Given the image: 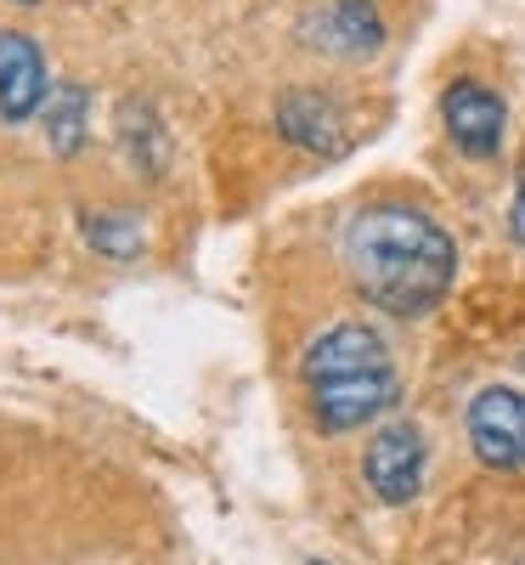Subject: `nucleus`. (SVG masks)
<instances>
[{
    "instance_id": "obj_1",
    "label": "nucleus",
    "mask_w": 525,
    "mask_h": 565,
    "mask_svg": "<svg viewBox=\"0 0 525 565\" xmlns=\"http://www.w3.org/2000/svg\"><path fill=\"white\" fill-rule=\"evenodd\" d=\"M345 271L356 295L390 317L436 311L458 277L452 232L407 204H373L345 226Z\"/></svg>"
},
{
    "instance_id": "obj_2",
    "label": "nucleus",
    "mask_w": 525,
    "mask_h": 565,
    "mask_svg": "<svg viewBox=\"0 0 525 565\" xmlns=\"http://www.w3.org/2000/svg\"><path fill=\"white\" fill-rule=\"evenodd\" d=\"M300 40L322 57L362 63L385 45V18H378L373 0H322V7L300 18Z\"/></svg>"
},
{
    "instance_id": "obj_3",
    "label": "nucleus",
    "mask_w": 525,
    "mask_h": 565,
    "mask_svg": "<svg viewBox=\"0 0 525 565\" xmlns=\"http://www.w3.org/2000/svg\"><path fill=\"white\" fill-rule=\"evenodd\" d=\"M469 447L486 469H525V391L486 385L469 402Z\"/></svg>"
},
{
    "instance_id": "obj_4",
    "label": "nucleus",
    "mask_w": 525,
    "mask_h": 565,
    "mask_svg": "<svg viewBox=\"0 0 525 565\" xmlns=\"http://www.w3.org/2000/svg\"><path fill=\"white\" fill-rule=\"evenodd\" d=\"M401 396L396 385V367H378V373H351V380H322L311 385V413H317V430L328 436H345L362 430L378 413H390Z\"/></svg>"
},
{
    "instance_id": "obj_5",
    "label": "nucleus",
    "mask_w": 525,
    "mask_h": 565,
    "mask_svg": "<svg viewBox=\"0 0 525 565\" xmlns=\"http://www.w3.org/2000/svg\"><path fill=\"white\" fill-rule=\"evenodd\" d=\"M424 463H429V447L418 436V424H385V430L367 441L362 476H367L378 503H413L418 487H424Z\"/></svg>"
},
{
    "instance_id": "obj_6",
    "label": "nucleus",
    "mask_w": 525,
    "mask_h": 565,
    "mask_svg": "<svg viewBox=\"0 0 525 565\" xmlns=\"http://www.w3.org/2000/svg\"><path fill=\"white\" fill-rule=\"evenodd\" d=\"M277 136L300 153L340 159L351 148V119L328 90H289V97L277 103Z\"/></svg>"
},
{
    "instance_id": "obj_7",
    "label": "nucleus",
    "mask_w": 525,
    "mask_h": 565,
    "mask_svg": "<svg viewBox=\"0 0 525 565\" xmlns=\"http://www.w3.org/2000/svg\"><path fill=\"white\" fill-rule=\"evenodd\" d=\"M378 367H390V345L378 328L367 322H333L328 334L311 340L300 373H306V385H322V380H351V373H378Z\"/></svg>"
},
{
    "instance_id": "obj_8",
    "label": "nucleus",
    "mask_w": 525,
    "mask_h": 565,
    "mask_svg": "<svg viewBox=\"0 0 525 565\" xmlns=\"http://www.w3.org/2000/svg\"><path fill=\"white\" fill-rule=\"evenodd\" d=\"M441 119H447V136L469 159H492L503 148V125H508V108L497 90L474 85V79H458L447 97H441Z\"/></svg>"
},
{
    "instance_id": "obj_9",
    "label": "nucleus",
    "mask_w": 525,
    "mask_h": 565,
    "mask_svg": "<svg viewBox=\"0 0 525 565\" xmlns=\"http://www.w3.org/2000/svg\"><path fill=\"white\" fill-rule=\"evenodd\" d=\"M52 85H45V57L40 45L18 29H0V119L23 125L45 108Z\"/></svg>"
},
{
    "instance_id": "obj_10",
    "label": "nucleus",
    "mask_w": 525,
    "mask_h": 565,
    "mask_svg": "<svg viewBox=\"0 0 525 565\" xmlns=\"http://www.w3.org/2000/svg\"><path fill=\"white\" fill-rule=\"evenodd\" d=\"M119 148H125V159L148 175V181L164 175V164H170V136H164V125H159V114H153L148 103H125V108H119Z\"/></svg>"
},
{
    "instance_id": "obj_11",
    "label": "nucleus",
    "mask_w": 525,
    "mask_h": 565,
    "mask_svg": "<svg viewBox=\"0 0 525 565\" xmlns=\"http://www.w3.org/2000/svg\"><path fill=\"white\" fill-rule=\"evenodd\" d=\"M85 130H90V90L74 79L52 85V97H45V148L68 159V153H79Z\"/></svg>"
},
{
    "instance_id": "obj_12",
    "label": "nucleus",
    "mask_w": 525,
    "mask_h": 565,
    "mask_svg": "<svg viewBox=\"0 0 525 565\" xmlns=\"http://www.w3.org/2000/svg\"><path fill=\"white\" fill-rule=\"evenodd\" d=\"M79 232H85V244L97 255H108V260H136L141 244H148L141 238V221L130 210H85Z\"/></svg>"
},
{
    "instance_id": "obj_13",
    "label": "nucleus",
    "mask_w": 525,
    "mask_h": 565,
    "mask_svg": "<svg viewBox=\"0 0 525 565\" xmlns=\"http://www.w3.org/2000/svg\"><path fill=\"white\" fill-rule=\"evenodd\" d=\"M508 226H514V244L525 249V186L514 193V210H508Z\"/></svg>"
},
{
    "instance_id": "obj_14",
    "label": "nucleus",
    "mask_w": 525,
    "mask_h": 565,
    "mask_svg": "<svg viewBox=\"0 0 525 565\" xmlns=\"http://www.w3.org/2000/svg\"><path fill=\"white\" fill-rule=\"evenodd\" d=\"M18 7H34V0H18Z\"/></svg>"
},
{
    "instance_id": "obj_15",
    "label": "nucleus",
    "mask_w": 525,
    "mask_h": 565,
    "mask_svg": "<svg viewBox=\"0 0 525 565\" xmlns=\"http://www.w3.org/2000/svg\"><path fill=\"white\" fill-rule=\"evenodd\" d=\"M311 565H322V559H311Z\"/></svg>"
},
{
    "instance_id": "obj_16",
    "label": "nucleus",
    "mask_w": 525,
    "mask_h": 565,
    "mask_svg": "<svg viewBox=\"0 0 525 565\" xmlns=\"http://www.w3.org/2000/svg\"><path fill=\"white\" fill-rule=\"evenodd\" d=\"M519 565H525V559H519Z\"/></svg>"
}]
</instances>
